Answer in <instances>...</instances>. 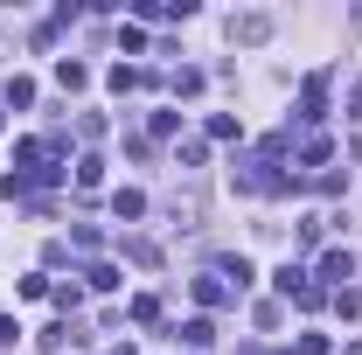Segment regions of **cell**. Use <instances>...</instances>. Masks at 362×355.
<instances>
[{
	"mask_svg": "<svg viewBox=\"0 0 362 355\" xmlns=\"http://www.w3.org/2000/svg\"><path fill=\"white\" fill-rule=\"evenodd\" d=\"M349 279H356V258H349V251H320V265H314V286H320V293H327V286L341 293Z\"/></svg>",
	"mask_w": 362,
	"mask_h": 355,
	"instance_id": "1",
	"label": "cell"
},
{
	"mask_svg": "<svg viewBox=\"0 0 362 355\" xmlns=\"http://www.w3.org/2000/svg\"><path fill=\"white\" fill-rule=\"evenodd\" d=\"M320 119H327V70H314L300 84V126H320Z\"/></svg>",
	"mask_w": 362,
	"mask_h": 355,
	"instance_id": "2",
	"label": "cell"
},
{
	"mask_svg": "<svg viewBox=\"0 0 362 355\" xmlns=\"http://www.w3.org/2000/svg\"><path fill=\"white\" fill-rule=\"evenodd\" d=\"M230 42H244V49L272 42V14H230Z\"/></svg>",
	"mask_w": 362,
	"mask_h": 355,
	"instance_id": "3",
	"label": "cell"
},
{
	"mask_svg": "<svg viewBox=\"0 0 362 355\" xmlns=\"http://www.w3.org/2000/svg\"><path fill=\"white\" fill-rule=\"evenodd\" d=\"M105 84H112V91H119V98H126V91H153V84H160V77H153L146 63H112V77H105Z\"/></svg>",
	"mask_w": 362,
	"mask_h": 355,
	"instance_id": "4",
	"label": "cell"
},
{
	"mask_svg": "<svg viewBox=\"0 0 362 355\" xmlns=\"http://www.w3.org/2000/svg\"><path fill=\"white\" fill-rule=\"evenodd\" d=\"M209 272H216V279H223L230 293H244V286H251V279H258V272H251V258H244V251H223V258H216V265H209Z\"/></svg>",
	"mask_w": 362,
	"mask_h": 355,
	"instance_id": "5",
	"label": "cell"
},
{
	"mask_svg": "<svg viewBox=\"0 0 362 355\" xmlns=\"http://www.w3.org/2000/svg\"><path fill=\"white\" fill-rule=\"evenodd\" d=\"M195 300H202V307L216 313V307H230L237 293H230V286H223V279H216V272H202V279H195Z\"/></svg>",
	"mask_w": 362,
	"mask_h": 355,
	"instance_id": "6",
	"label": "cell"
},
{
	"mask_svg": "<svg viewBox=\"0 0 362 355\" xmlns=\"http://www.w3.org/2000/svg\"><path fill=\"white\" fill-rule=\"evenodd\" d=\"M0 105H7V112H28V105H35V77H7Z\"/></svg>",
	"mask_w": 362,
	"mask_h": 355,
	"instance_id": "7",
	"label": "cell"
},
{
	"mask_svg": "<svg viewBox=\"0 0 362 355\" xmlns=\"http://www.w3.org/2000/svg\"><path fill=\"white\" fill-rule=\"evenodd\" d=\"M327 153H334V139H327V133H307V139H300V168H327Z\"/></svg>",
	"mask_w": 362,
	"mask_h": 355,
	"instance_id": "8",
	"label": "cell"
},
{
	"mask_svg": "<svg viewBox=\"0 0 362 355\" xmlns=\"http://www.w3.org/2000/svg\"><path fill=\"white\" fill-rule=\"evenodd\" d=\"M112 216H119V223H139V216H146V195H139V188H119V195H112Z\"/></svg>",
	"mask_w": 362,
	"mask_h": 355,
	"instance_id": "9",
	"label": "cell"
},
{
	"mask_svg": "<svg viewBox=\"0 0 362 355\" xmlns=\"http://www.w3.org/2000/svg\"><path fill=\"white\" fill-rule=\"evenodd\" d=\"M84 286H90V293H119V265L90 258V265H84Z\"/></svg>",
	"mask_w": 362,
	"mask_h": 355,
	"instance_id": "10",
	"label": "cell"
},
{
	"mask_svg": "<svg viewBox=\"0 0 362 355\" xmlns=\"http://www.w3.org/2000/svg\"><path fill=\"white\" fill-rule=\"evenodd\" d=\"M56 84H63V91H84V84H90V63L63 56V63H56Z\"/></svg>",
	"mask_w": 362,
	"mask_h": 355,
	"instance_id": "11",
	"label": "cell"
},
{
	"mask_svg": "<svg viewBox=\"0 0 362 355\" xmlns=\"http://www.w3.org/2000/svg\"><path fill=\"white\" fill-rule=\"evenodd\" d=\"M175 334L188 342V349H209V342H216V327H209V313H195L188 327H175Z\"/></svg>",
	"mask_w": 362,
	"mask_h": 355,
	"instance_id": "12",
	"label": "cell"
},
{
	"mask_svg": "<svg viewBox=\"0 0 362 355\" xmlns=\"http://www.w3.org/2000/svg\"><path fill=\"white\" fill-rule=\"evenodd\" d=\"M126 258H133V265H160V244H153V237H126Z\"/></svg>",
	"mask_w": 362,
	"mask_h": 355,
	"instance_id": "13",
	"label": "cell"
},
{
	"mask_svg": "<svg viewBox=\"0 0 362 355\" xmlns=\"http://www.w3.org/2000/svg\"><path fill=\"white\" fill-rule=\"evenodd\" d=\"M49 300H56L63 320H77V307H84V293H77V286H49Z\"/></svg>",
	"mask_w": 362,
	"mask_h": 355,
	"instance_id": "14",
	"label": "cell"
},
{
	"mask_svg": "<svg viewBox=\"0 0 362 355\" xmlns=\"http://www.w3.org/2000/svg\"><path fill=\"white\" fill-rule=\"evenodd\" d=\"M126 320H139V327H153V320H160V300H153V293H139L133 307H126Z\"/></svg>",
	"mask_w": 362,
	"mask_h": 355,
	"instance_id": "15",
	"label": "cell"
},
{
	"mask_svg": "<svg viewBox=\"0 0 362 355\" xmlns=\"http://www.w3.org/2000/svg\"><path fill=\"white\" fill-rule=\"evenodd\" d=\"M168 91H175V98H195V91H202V70H188V63H181L175 77H168Z\"/></svg>",
	"mask_w": 362,
	"mask_h": 355,
	"instance_id": "16",
	"label": "cell"
},
{
	"mask_svg": "<svg viewBox=\"0 0 362 355\" xmlns=\"http://www.w3.org/2000/svg\"><path fill=\"white\" fill-rule=\"evenodd\" d=\"M209 139H244V126H237V112H209Z\"/></svg>",
	"mask_w": 362,
	"mask_h": 355,
	"instance_id": "17",
	"label": "cell"
},
{
	"mask_svg": "<svg viewBox=\"0 0 362 355\" xmlns=\"http://www.w3.org/2000/svg\"><path fill=\"white\" fill-rule=\"evenodd\" d=\"M98 181H105V161H98V153H84V161H77V188H84V195H90Z\"/></svg>",
	"mask_w": 362,
	"mask_h": 355,
	"instance_id": "18",
	"label": "cell"
},
{
	"mask_svg": "<svg viewBox=\"0 0 362 355\" xmlns=\"http://www.w3.org/2000/svg\"><path fill=\"white\" fill-rule=\"evenodd\" d=\"M272 286H279V293H286V300H293V293H300V286H307V272H300V265H279V272H272Z\"/></svg>",
	"mask_w": 362,
	"mask_h": 355,
	"instance_id": "19",
	"label": "cell"
},
{
	"mask_svg": "<svg viewBox=\"0 0 362 355\" xmlns=\"http://www.w3.org/2000/svg\"><path fill=\"white\" fill-rule=\"evenodd\" d=\"M70 244H77V251H98V244H105V230H98V223H77V230H70Z\"/></svg>",
	"mask_w": 362,
	"mask_h": 355,
	"instance_id": "20",
	"label": "cell"
},
{
	"mask_svg": "<svg viewBox=\"0 0 362 355\" xmlns=\"http://www.w3.org/2000/svg\"><path fill=\"white\" fill-rule=\"evenodd\" d=\"M334 313H341V320H356V313H362V293H356V286H341V293H334Z\"/></svg>",
	"mask_w": 362,
	"mask_h": 355,
	"instance_id": "21",
	"label": "cell"
},
{
	"mask_svg": "<svg viewBox=\"0 0 362 355\" xmlns=\"http://www.w3.org/2000/svg\"><path fill=\"white\" fill-rule=\"evenodd\" d=\"M119 49H126V56H139V49H146V28H139V21H126V28H119Z\"/></svg>",
	"mask_w": 362,
	"mask_h": 355,
	"instance_id": "22",
	"label": "cell"
},
{
	"mask_svg": "<svg viewBox=\"0 0 362 355\" xmlns=\"http://www.w3.org/2000/svg\"><path fill=\"white\" fill-rule=\"evenodd\" d=\"M251 320H258V327H279V320H286V307H279V300H258V307H251Z\"/></svg>",
	"mask_w": 362,
	"mask_h": 355,
	"instance_id": "23",
	"label": "cell"
},
{
	"mask_svg": "<svg viewBox=\"0 0 362 355\" xmlns=\"http://www.w3.org/2000/svg\"><path fill=\"white\" fill-rule=\"evenodd\" d=\"M209 161V139H181V168H202Z\"/></svg>",
	"mask_w": 362,
	"mask_h": 355,
	"instance_id": "24",
	"label": "cell"
},
{
	"mask_svg": "<svg viewBox=\"0 0 362 355\" xmlns=\"http://www.w3.org/2000/svg\"><path fill=\"white\" fill-rule=\"evenodd\" d=\"M181 133V112H153V139H175Z\"/></svg>",
	"mask_w": 362,
	"mask_h": 355,
	"instance_id": "25",
	"label": "cell"
},
{
	"mask_svg": "<svg viewBox=\"0 0 362 355\" xmlns=\"http://www.w3.org/2000/svg\"><path fill=\"white\" fill-rule=\"evenodd\" d=\"M14 342H21V320H14V313H0V349H14Z\"/></svg>",
	"mask_w": 362,
	"mask_h": 355,
	"instance_id": "26",
	"label": "cell"
},
{
	"mask_svg": "<svg viewBox=\"0 0 362 355\" xmlns=\"http://www.w3.org/2000/svg\"><path fill=\"white\" fill-rule=\"evenodd\" d=\"M300 355H327V334H300Z\"/></svg>",
	"mask_w": 362,
	"mask_h": 355,
	"instance_id": "27",
	"label": "cell"
},
{
	"mask_svg": "<svg viewBox=\"0 0 362 355\" xmlns=\"http://www.w3.org/2000/svg\"><path fill=\"white\" fill-rule=\"evenodd\" d=\"M349 105H356V119H362V84H356V91H349Z\"/></svg>",
	"mask_w": 362,
	"mask_h": 355,
	"instance_id": "28",
	"label": "cell"
},
{
	"mask_svg": "<svg viewBox=\"0 0 362 355\" xmlns=\"http://www.w3.org/2000/svg\"><path fill=\"white\" fill-rule=\"evenodd\" d=\"M349 355H362V342H349Z\"/></svg>",
	"mask_w": 362,
	"mask_h": 355,
	"instance_id": "29",
	"label": "cell"
},
{
	"mask_svg": "<svg viewBox=\"0 0 362 355\" xmlns=\"http://www.w3.org/2000/svg\"><path fill=\"white\" fill-rule=\"evenodd\" d=\"M0 126H7V105H0Z\"/></svg>",
	"mask_w": 362,
	"mask_h": 355,
	"instance_id": "30",
	"label": "cell"
}]
</instances>
